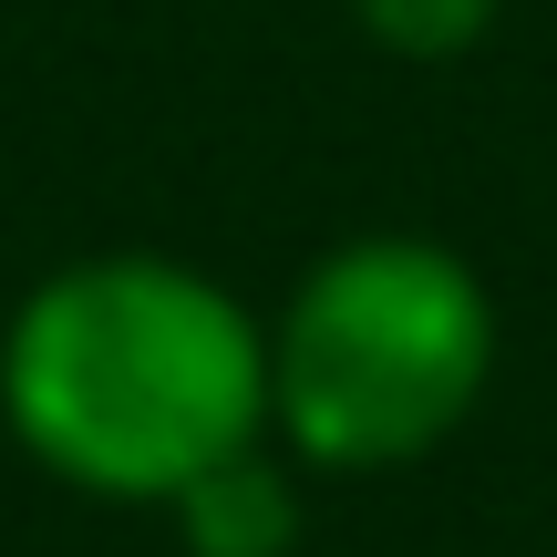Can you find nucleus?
<instances>
[{"instance_id":"obj_1","label":"nucleus","mask_w":557,"mask_h":557,"mask_svg":"<svg viewBox=\"0 0 557 557\" xmlns=\"http://www.w3.org/2000/svg\"><path fill=\"white\" fill-rule=\"evenodd\" d=\"M0 444L41 485L165 517L207 465L269 444V320L176 248H83L0 310Z\"/></svg>"},{"instance_id":"obj_3","label":"nucleus","mask_w":557,"mask_h":557,"mask_svg":"<svg viewBox=\"0 0 557 557\" xmlns=\"http://www.w3.org/2000/svg\"><path fill=\"white\" fill-rule=\"evenodd\" d=\"M186 557H299V527H310V475H299L278 444H248V455L207 465L176 506H165Z\"/></svg>"},{"instance_id":"obj_4","label":"nucleus","mask_w":557,"mask_h":557,"mask_svg":"<svg viewBox=\"0 0 557 557\" xmlns=\"http://www.w3.org/2000/svg\"><path fill=\"white\" fill-rule=\"evenodd\" d=\"M361 41L382 62H413V73H444V62L485 52V32L506 21V0H341Z\"/></svg>"},{"instance_id":"obj_2","label":"nucleus","mask_w":557,"mask_h":557,"mask_svg":"<svg viewBox=\"0 0 557 557\" xmlns=\"http://www.w3.org/2000/svg\"><path fill=\"white\" fill-rule=\"evenodd\" d=\"M269 444L310 485L434 465L485 413L506 320L485 269L434 227H351L269 299Z\"/></svg>"}]
</instances>
